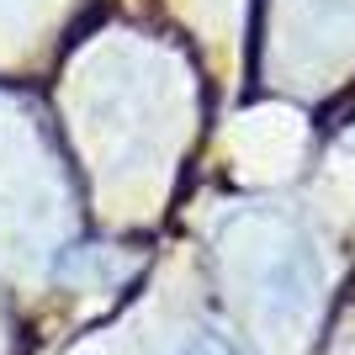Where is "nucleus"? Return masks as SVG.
<instances>
[{
	"label": "nucleus",
	"mask_w": 355,
	"mask_h": 355,
	"mask_svg": "<svg viewBox=\"0 0 355 355\" xmlns=\"http://www.w3.org/2000/svg\"><path fill=\"white\" fill-rule=\"evenodd\" d=\"M266 286H270V297H276V308H282V313H297L313 297V286H318L313 254L308 250H282V254H276V266H270V276H266Z\"/></svg>",
	"instance_id": "f257e3e1"
},
{
	"label": "nucleus",
	"mask_w": 355,
	"mask_h": 355,
	"mask_svg": "<svg viewBox=\"0 0 355 355\" xmlns=\"http://www.w3.org/2000/svg\"><path fill=\"white\" fill-rule=\"evenodd\" d=\"M175 355H234V350H228L223 340H212V334H191V340L180 345Z\"/></svg>",
	"instance_id": "f03ea898"
}]
</instances>
